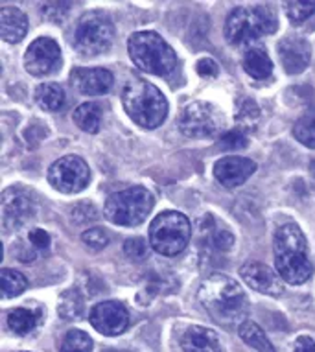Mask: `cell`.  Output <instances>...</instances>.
<instances>
[{
	"label": "cell",
	"instance_id": "cell-1",
	"mask_svg": "<svg viewBox=\"0 0 315 352\" xmlns=\"http://www.w3.org/2000/svg\"><path fill=\"white\" fill-rule=\"evenodd\" d=\"M199 302L213 319L221 324H230L243 318L249 308V300L240 284L227 275L214 273L201 283L197 289Z\"/></svg>",
	"mask_w": 315,
	"mask_h": 352
},
{
	"label": "cell",
	"instance_id": "cell-2",
	"mask_svg": "<svg viewBox=\"0 0 315 352\" xmlns=\"http://www.w3.org/2000/svg\"><path fill=\"white\" fill-rule=\"evenodd\" d=\"M275 267L282 280L298 286L312 277L314 266L308 258V242L295 223L279 227L273 240Z\"/></svg>",
	"mask_w": 315,
	"mask_h": 352
},
{
	"label": "cell",
	"instance_id": "cell-3",
	"mask_svg": "<svg viewBox=\"0 0 315 352\" xmlns=\"http://www.w3.org/2000/svg\"><path fill=\"white\" fill-rule=\"evenodd\" d=\"M127 52L137 69L168 78L177 69V54L155 32H137L127 41Z\"/></svg>",
	"mask_w": 315,
	"mask_h": 352
},
{
	"label": "cell",
	"instance_id": "cell-4",
	"mask_svg": "<svg viewBox=\"0 0 315 352\" xmlns=\"http://www.w3.org/2000/svg\"><path fill=\"white\" fill-rule=\"evenodd\" d=\"M122 104L131 120L146 129H155L166 120L168 102L164 94L146 80L127 81Z\"/></svg>",
	"mask_w": 315,
	"mask_h": 352
},
{
	"label": "cell",
	"instance_id": "cell-5",
	"mask_svg": "<svg viewBox=\"0 0 315 352\" xmlns=\"http://www.w3.org/2000/svg\"><path fill=\"white\" fill-rule=\"evenodd\" d=\"M279 26L275 13L268 6H241L230 13L225 23V37L230 45H247L264 35L273 34Z\"/></svg>",
	"mask_w": 315,
	"mask_h": 352
},
{
	"label": "cell",
	"instance_id": "cell-6",
	"mask_svg": "<svg viewBox=\"0 0 315 352\" xmlns=\"http://www.w3.org/2000/svg\"><path fill=\"white\" fill-rule=\"evenodd\" d=\"M153 208V196L144 186H131L107 197L103 214L111 223L122 227H137L148 218Z\"/></svg>",
	"mask_w": 315,
	"mask_h": 352
},
{
	"label": "cell",
	"instance_id": "cell-7",
	"mask_svg": "<svg viewBox=\"0 0 315 352\" xmlns=\"http://www.w3.org/2000/svg\"><path fill=\"white\" fill-rule=\"evenodd\" d=\"M190 236V219L177 210L161 212L149 226V243L157 253L164 256H175L186 249Z\"/></svg>",
	"mask_w": 315,
	"mask_h": 352
},
{
	"label": "cell",
	"instance_id": "cell-8",
	"mask_svg": "<svg viewBox=\"0 0 315 352\" xmlns=\"http://www.w3.org/2000/svg\"><path fill=\"white\" fill-rule=\"evenodd\" d=\"M115 39V26L102 12H89L78 21L72 35L74 48L81 56H100L107 52Z\"/></svg>",
	"mask_w": 315,
	"mask_h": 352
},
{
	"label": "cell",
	"instance_id": "cell-9",
	"mask_svg": "<svg viewBox=\"0 0 315 352\" xmlns=\"http://www.w3.org/2000/svg\"><path fill=\"white\" fill-rule=\"evenodd\" d=\"M179 131L190 139H210L221 131L224 118L219 109L208 102H192L179 115Z\"/></svg>",
	"mask_w": 315,
	"mask_h": 352
},
{
	"label": "cell",
	"instance_id": "cell-10",
	"mask_svg": "<svg viewBox=\"0 0 315 352\" xmlns=\"http://www.w3.org/2000/svg\"><path fill=\"white\" fill-rule=\"evenodd\" d=\"M48 181L54 188L63 194L81 192L91 181V170L87 162L78 155L61 157L48 170Z\"/></svg>",
	"mask_w": 315,
	"mask_h": 352
},
{
	"label": "cell",
	"instance_id": "cell-11",
	"mask_svg": "<svg viewBox=\"0 0 315 352\" xmlns=\"http://www.w3.org/2000/svg\"><path fill=\"white\" fill-rule=\"evenodd\" d=\"M24 67L32 76H50L61 67V48L50 37L35 39L24 54Z\"/></svg>",
	"mask_w": 315,
	"mask_h": 352
},
{
	"label": "cell",
	"instance_id": "cell-12",
	"mask_svg": "<svg viewBox=\"0 0 315 352\" xmlns=\"http://www.w3.org/2000/svg\"><path fill=\"white\" fill-rule=\"evenodd\" d=\"M89 321L103 336H118L129 327L127 308L118 300H103L89 314Z\"/></svg>",
	"mask_w": 315,
	"mask_h": 352
},
{
	"label": "cell",
	"instance_id": "cell-13",
	"mask_svg": "<svg viewBox=\"0 0 315 352\" xmlns=\"http://www.w3.org/2000/svg\"><path fill=\"white\" fill-rule=\"evenodd\" d=\"M35 199L23 188H8L2 196V218L8 229H17L34 218Z\"/></svg>",
	"mask_w": 315,
	"mask_h": 352
},
{
	"label": "cell",
	"instance_id": "cell-14",
	"mask_svg": "<svg viewBox=\"0 0 315 352\" xmlns=\"http://www.w3.org/2000/svg\"><path fill=\"white\" fill-rule=\"evenodd\" d=\"M241 278L249 284V288L258 292V294L279 295L284 294V284H282L281 275H276L271 267H268L262 262H247L240 267Z\"/></svg>",
	"mask_w": 315,
	"mask_h": 352
},
{
	"label": "cell",
	"instance_id": "cell-15",
	"mask_svg": "<svg viewBox=\"0 0 315 352\" xmlns=\"http://www.w3.org/2000/svg\"><path fill=\"white\" fill-rule=\"evenodd\" d=\"M113 74L107 69H74L70 72V85L74 87L76 91L87 96H100V94L109 93L113 87Z\"/></svg>",
	"mask_w": 315,
	"mask_h": 352
},
{
	"label": "cell",
	"instance_id": "cell-16",
	"mask_svg": "<svg viewBox=\"0 0 315 352\" xmlns=\"http://www.w3.org/2000/svg\"><path fill=\"white\" fill-rule=\"evenodd\" d=\"M257 170V164L251 159L246 157H224L216 162L214 166V175L216 179L227 188L243 185Z\"/></svg>",
	"mask_w": 315,
	"mask_h": 352
},
{
	"label": "cell",
	"instance_id": "cell-17",
	"mask_svg": "<svg viewBox=\"0 0 315 352\" xmlns=\"http://www.w3.org/2000/svg\"><path fill=\"white\" fill-rule=\"evenodd\" d=\"M276 50H279L282 67L287 74H301L303 70H306L309 59H312V50H309L308 43L303 37H295V35L284 37L279 43Z\"/></svg>",
	"mask_w": 315,
	"mask_h": 352
},
{
	"label": "cell",
	"instance_id": "cell-18",
	"mask_svg": "<svg viewBox=\"0 0 315 352\" xmlns=\"http://www.w3.org/2000/svg\"><path fill=\"white\" fill-rule=\"evenodd\" d=\"M184 352H224L218 334L205 327H190L181 338Z\"/></svg>",
	"mask_w": 315,
	"mask_h": 352
},
{
	"label": "cell",
	"instance_id": "cell-19",
	"mask_svg": "<svg viewBox=\"0 0 315 352\" xmlns=\"http://www.w3.org/2000/svg\"><path fill=\"white\" fill-rule=\"evenodd\" d=\"M2 39L8 43H19L28 32V19L19 8L4 6L0 13Z\"/></svg>",
	"mask_w": 315,
	"mask_h": 352
},
{
	"label": "cell",
	"instance_id": "cell-20",
	"mask_svg": "<svg viewBox=\"0 0 315 352\" xmlns=\"http://www.w3.org/2000/svg\"><path fill=\"white\" fill-rule=\"evenodd\" d=\"M43 321V310L41 308H28V306H17L8 316V327L17 336L32 334Z\"/></svg>",
	"mask_w": 315,
	"mask_h": 352
},
{
	"label": "cell",
	"instance_id": "cell-21",
	"mask_svg": "<svg viewBox=\"0 0 315 352\" xmlns=\"http://www.w3.org/2000/svg\"><path fill=\"white\" fill-rule=\"evenodd\" d=\"M243 70L254 80H268L273 72V63L264 48L252 47L243 56Z\"/></svg>",
	"mask_w": 315,
	"mask_h": 352
},
{
	"label": "cell",
	"instance_id": "cell-22",
	"mask_svg": "<svg viewBox=\"0 0 315 352\" xmlns=\"http://www.w3.org/2000/svg\"><path fill=\"white\" fill-rule=\"evenodd\" d=\"M74 122L78 127H81L87 133H98L100 126H102V107L94 102H87L81 104L74 111Z\"/></svg>",
	"mask_w": 315,
	"mask_h": 352
},
{
	"label": "cell",
	"instance_id": "cell-23",
	"mask_svg": "<svg viewBox=\"0 0 315 352\" xmlns=\"http://www.w3.org/2000/svg\"><path fill=\"white\" fill-rule=\"evenodd\" d=\"M35 102L41 109L59 111L65 105V91L58 83H43L35 89Z\"/></svg>",
	"mask_w": 315,
	"mask_h": 352
},
{
	"label": "cell",
	"instance_id": "cell-24",
	"mask_svg": "<svg viewBox=\"0 0 315 352\" xmlns=\"http://www.w3.org/2000/svg\"><path fill=\"white\" fill-rule=\"evenodd\" d=\"M238 332H240V338L243 340V343L257 349L258 352H275L270 340L265 338L264 330L260 329L254 321H243Z\"/></svg>",
	"mask_w": 315,
	"mask_h": 352
},
{
	"label": "cell",
	"instance_id": "cell-25",
	"mask_svg": "<svg viewBox=\"0 0 315 352\" xmlns=\"http://www.w3.org/2000/svg\"><path fill=\"white\" fill-rule=\"evenodd\" d=\"M59 316L63 319H78L83 316V310H85V299L83 295L78 292V289H69L61 295L59 299Z\"/></svg>",
	"mask_w": 315,
	"mask_h": 352
},
{
	"label": "cell",
	"instance_id": "cell-26",
	"mask_svg": "<svg viewBox=\"0 0 315 352\" xmlns=\"http://www.w3.org/2000/svg\"><path fill=\"white\" fill-rule=\"evenodd\" d=\"M293 135L301 144L315 150V107H309L293 126Z\"/></svg>",
	"mask_w": 315,
	"mask_h": 352
},
{
	"label": "cell",
	"instance_id": "cell-27",
	"mask_svg": "<svg viewBox=\"0 0 315 352\" xmlns=\"http://www.w3.org/2000/svg\"><path fill=\"white\" fill-rule=\"evenodd\" d=\"M0 286H2V297L10 299V297H17V295L23 294L28 283H26L23 273L4 267L2 275H0Z\"/></svg>",
	"mask_w": 315,
	"mask_h": 352
},
{
	"label": "cell",
	"instance_id": "cell-28",
	"mask_svg": "<svg viewBox=\"0 0 315 352\" xmlns=\"http://www.w3.org/2000/svg\"><path fill=\"white\" fill-rule=\"evenodd\" d=\"M92 351V340L91 336L85 334L83 330H69L61 341V349L59 352H91Z\"/></svg>",
	"mask_w": 315,
	"mask_h": 352
},
{
	"label": "cell",
	"instance_id": "cell-29",
	"mask_svg": "<svg viewBox=\"0 0 315 352\" xmlns=\"http://www.w3.org/2000/svg\"><path fill=\"white\" fill-rule=\"evenodd\" d=\"M236 120H238V124L243 129H252V127L257 126L258 120H260V109L254 104V100H241L240 104H238V111H236Z\"/></svg>",
	"mask_w": 315,
	"mask_h": 352
},
{
	"label": "cell",
	"instance_id": "cell-30",
	"mask_svg": "<svg viewBox=\"0 0 315 352\" xmlns=\"http://www.w3.org/2000/svg\"><path fill=\"white\" fill-rule=\"evenodd\" d=\"M249 142L247 135L243 129H232V131H225L218 140V148L224 151H238L243 150Z\"/></svg>",
	"mask_w": 315,
	"mask_h": 352
},
{
	"label": "cell",
	"instance_id": "cell-31",
	"mask_svg": "<svg viewBox=\"0 0 315 352\" xmlns=\"http://www.w3.org/2000/svg\"><path fill=\"white\" fill-rule=\"evenodd\" d=\"M284 8H286L287 19L293 24L304 23L306 19L312 17L315 13V2H298V0H295V2H286Z\"/></svg>",
	"mask_w": 315,
	"mask_h": 352
},
{
	"label": "cell",
	"instance_id": "cell-32",
	"mask_svg": "<svg viewBox=\"0 0 315 352\" xmlns=\"http://www.w3.org/2000/svg\"><path fill=\"white\" fill-rule=\"evenodd\" d=\"M124 253L127 258L135 260V262H142L144 258H148L149 248L144 238H129L124 243Z\"/></svg>",
	"mask_w": 315,
	"mask_h": 352
},
{
	"label": "cell",
	"instance_id": "cell-33",
	"mask_svg": "<svg viewBox=\"0 0 315 352\" xmlns=\"http://www.w3.org/2000/svg\"><path fill=\"white\" fill-rule=\"evenodd\" d=\"M81 240L92 249H103L107 243H109V234L107 231H103L100 227H92V229H87L83 234H81Z\"/></svg>",
	"mask_w": 315,
	"mask_h": 352
},
{
	"label": "cell",
	"instance_id": "cell-34",
	"mask_svg": "<svg viewBox=\"0 0 315 352\" xmlns=\"http://www.w3.org/2000/svg\"><path fill=\"white\" fill-rule=\"evenodd\" d=\"M208 242L216 251H229L235 245V238L229 231H219V229H213L208 234Z\"/></svg>",
	"mask_w": 315,
	"mask_h": 352
},
{
	"label": "cell",
	"instance_id": "cell-35",
	"mask_svg": "<svg viewBox=\"0 0 315 352\" xmlns=\"http://www.w3.org/2000/svg\"><path fill=\"white\" fill-rule=\"evenodd\" d=\"M70 10V4H65V2H46L43 4V12H45V17L54 21V23H61L67 13Z\"/></svg>",
	"mask_w": 315,
	"mask_h": 352
},
{
	"label": "cell",
	"instance_id": "cell-36",
	"mask_svg": "<svg viewBox=\"0 0 315 352\" xmlns=\"http://www.w3.org/2000/svg\"><path fill=\"white\" fill-rule=\"evenodd\" d=\"M28 243L35 251H46V249L50 248V236L43 229H34L28 234Z\"/></svg>",
	"mask_w": 315,
	"mask_h": 352
},
{
	"label": "cell",
	"instance_id": "cell-37",
	"mask_svg": "<svg viewBox=\"0 0 315 352\" xmlns=\"http://www.w3.org/2000/svg\"><path fill=\"white\" fill-rule=\"evenodd\" d=\"M195 70H197V74L201 78H216L219 72V67L213 58H201L195 65Z\"/></svg>",
	"mask_w": 315,
	"mask_h": 352
},
{
	"label": "cell",
	"instance_id": "cell-38",
	"mask_svg": "<svg viewBox=\"0 0 315 352\" xmlns=\"http://www.w3.org/2000/svg\"><path fill=\"white\" fill-rule=\"evenodd\" d=\"M78 210H81V216H76V223H83V221H94L96 218V210L92 207L91 203H78Z\"/></svg>",
	"mask_w": 315,
	"mask_h": 352
},
{
	"label": "cell",
	"instance_id": "cell-39",
	"mask_svg": "<svg viewBox=\"0 0 315 352\" xmlns=\"http://www.w3.org/2000/svg\"><path fill=\"white\" fill-rule=\"evenodd\" d=\"M293 351L295 352H315V341L308 336H301L295 341V345H293Z\"/></svg>",
	"mask_w": 315,
	"mask_h": 352
},
{
	"label": "cell",
	"instance_id": "cell-40",
	"mask_svg": "<svg viewBox=\"0 0 315 352\" xmlns=\"http://www.w3.org/2000/svg\"><path fill=\"white\" fill-rule=\"evenodd\" d=\"M105 352H126V351H105Z\"/></svg>",
	"mask_w": 315,
	"mask_h": 352
}]
</instances>
